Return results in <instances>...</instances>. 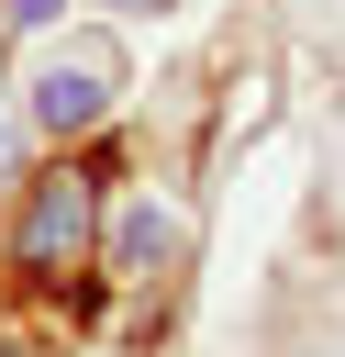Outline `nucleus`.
Here are the masks:
<instances>
[{"label": "nucleus", "mask_w": 345, "mask_h": 357, "mask_svg": "<svg viewBox=\"0 0 345 357\" xmlns=\"http://www.w3.org/2000/svg\"><path fill=\"white\" fill-rule=\"evenodd\" d=\"M100 257V167H78V156H56L45 178H22V212H11V268L33 279V290H56L67 268H89Z\"/></svg>", "instance_id": "1"}, {"label": "nucleus", "mask_w": 345, "mask_h": 357, "mask_svg": "<svg viewBox=\"0 0 345 357\" xmlns=\"http://www.w3.org/2000/svg\"><path fill=\"white\" fill-rule=\"evenodd\" d=\"M111 112H122V45H111V33H67V45H45V56L22 67V123H33L45 145L100 134Z\"/></svg>", "instance_id": "2"}, {"label": "nucleus", "mask_w": 345, "mask_h": 357, "mask_svg": "<svg viewBox=\"0 0 345 357\" xmlns=\"http://www.w3.org/2000/svg\"><path fill=\"white\" fill-rule=\"evenodd\" d=\"M178 245H189V223H178V212H156V201H134V212L100 234V268H111V279H167V268H178Z\"/></svg>", "instance_id": "3"}, {"label": "nucleus", "mask_w": 345, "mask_h": 357, "mask_svg": "<svg viewBox=\"0 0 345 357\" xmlns=\"http://www.w3.org/2000/svg\"><path fill=\"white\" fill-rule=\"evenodd\" d=\"M56 11H67V0H0V22H11V33H45Z\"/></svg>", "instance_id": "4"}, {"label": "nucleus", "mask_w": 345, "mask_h": 357, "mask_svg": "<svg viewBox=\"0 0 345 357\" xmlns=\"http://www.w3.org/2000/svg\"><path fill=\"white\" fill-rule=\"evenodd\" d=\"M11 178H22V123L0 112V190H11Z\"/></svg>", "instance_id": "5"}, {"label": "nucleus", "mask_w": 345, "mask_h": 357, "mask_svg": "<svg viewBox=\"0 0 345 357\" xmlns=\"http://www.w3.org/2000/svg\"><path fill=\"white\" fill-rule=\"evenodd\" d=\"M122 11H145V0H122Z\"/></svg>", "instance_id": "6"}]
</instances>
